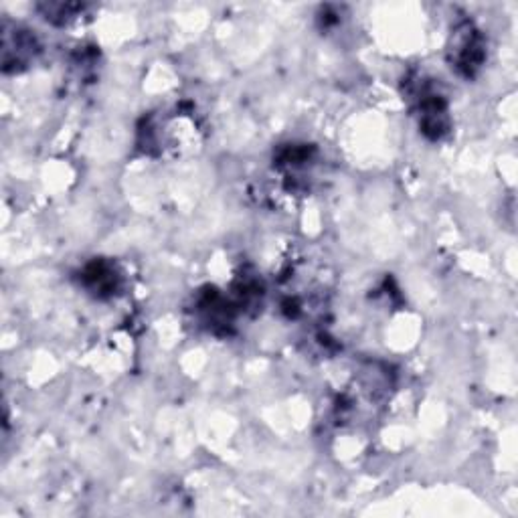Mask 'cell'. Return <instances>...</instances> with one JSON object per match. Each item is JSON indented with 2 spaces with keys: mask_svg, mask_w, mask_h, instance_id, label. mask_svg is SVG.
I'll list each match as a JSON object with an SVG mask.
<instances>
[{
  "mask_svg": "<svg viewBox=\"0 0 518 518\" xmlns=\"http://www.w3.org/2000/svg\"><path fill=\"white\" fill-rule=\"evenodd\" d=\"M452 53L456 67L462 69L466 75H472L484 61V41L470 23H464L456 29Z\"/></svg>",
  "mask_w": 518,
  "mask_h": 518,
  "instance_id": "1",
  "label": "cell"
}]
</instances>
